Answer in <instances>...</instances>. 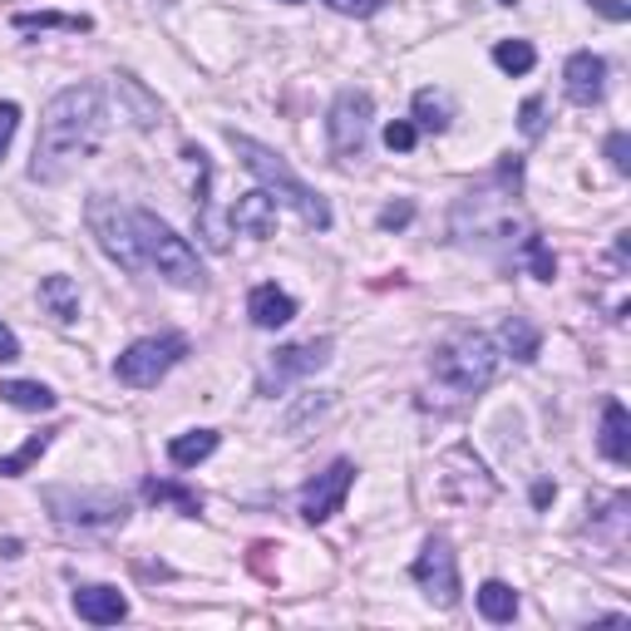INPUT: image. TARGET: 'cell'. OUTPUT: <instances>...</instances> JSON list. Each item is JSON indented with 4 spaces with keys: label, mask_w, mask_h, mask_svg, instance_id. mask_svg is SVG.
<instances>
[{
    "label": "cell",
    "mask_w": 631,
    "mask_h": 631,
    "mask_svg": "<svg viewBox=\"0 0 631 631\" xmlns=\"http://www.w3.org/2000/svg\"><path fill=\"white\" fill-rule=\"evenodd\" d=\"M104 89L99 85H69L40 114V139L35 158H30V178L35 182H65L99 144H104Z\"/></svg>",
    "instance_id": "cell-1"
},
{
    "label": "cell",
    "mask_w": 631,
    "mask_h": 631,
    "mask_svg": "<svg viewBox=\"0 0 631 631\" xmlns=\"http://www.w3.org/2000/svg\"><path fill=\"white\" fill-rule=\"evenodd\" d=\"M228 139H232V154L242 158V168H247L252 178H257L262 188L272 192V198H281V202H287V208H297V218L307 222L311 232H325V228H331V202H325L321 192L311 188V182H301L297 173L287 168V158H281L277 148L257 144V139L237 134V129H232Z\"/></svg>",
    "instance_id": "cell-2"
},
{
    "label": "cell",
    "mask_w": 631,
    "mask_h": 631,
    "mask_svg": "<svg viewBox=\"0 0 631 631\" xmlns=\"http://www.w3.org/2000/svg\"><path fill=\"white\" fill-rule=\"evenodd\" d=\"M430 370H434V380H444L450 390L478 395V390H488L498 375V345L488 341L484 331H460L434 351Z\"/></svg>",
    "instance_id": "cell-3"
},
{
    "label": "cell",
    "mask_w": 631,
    "mask_h": 631,
    "mask_svg": "<svg viewBox=\"0 0 631 631\" xmlns=\"http://www.w3.org/2000/svg\"><path fill=\"white\" fill-rule=\"evenodd\" d=\"M89 232L99 237V247L109 252V262H119L124 272H144L148 257H144V237H139V222H134V208H124L119 198H89Z\"/></svg>",
    "instance_id": "cell-4"
},
{
    "label": "cell",
    "mask_w": 631,
    "mask_h": 631,
    "mask_svg": "<svg viewBox=\"0 0 631 631\" xmlns=\"http://www.w3.org/2000/svg\"><path fill=\"white\" fill-rule=\"evenodd\" d=\"M139 222V237H144V257L148 267H158V277L168 281V287H202V267H198V252L188 247V242L178 237V232L168 228L163 218H154V212H134Z\"/></svg>",
    "instance_id": "cell-5"
},
{
    "label": "cell",
    "mask_w": 631,
    "mask_h": 631,
    "mask_svg": "<svg viewBox=\"0 0 631 631\" xmlns=\"http://www.w3.org/2000/svg\"><path fill=\"white\" fill-rule=\"evenodd\" d=\"M182 355H188V341H182L178 331H168V335H144V341H134V345H129V351L114 361V380L129 385V390H154V385L182 361Z\"/></svg>",
    "instance_id": "cell-6"
},
{
    "label": "cell",
    "mask_w": 631,
    "mask_h": 631,
    "mask_svg": "<svg viewBox=\"0 0 631 631\" xmlns=\"http://www.w3.org/2000/svg\"><path fill=\"white\" fill-rule=\"evenodd\" d=\"M45 508L65 528H114L129 518L124 494H109V488H49Z\"/></svg>",
    "instance_id": "cell-7"
},
{
    "label": "cell",
    "mask_w": 631,
    "mask_h": 631,
    "mask_svg": "<svg viewBox=\"0 0 631 631\" xmlns=\"http://www.w3.org/2000/svg\"><path fill=\"white\" fill-rule=\"evenodd\" d=\"M370 119H375V104L365 89H341L325 114V139H331V154L341 163L361 158L365 144H370Z\"/></svg>",
    "instance_id": "cell-8"
},
{
    "label": "cell",
    "mask_w": 631,
    "mask_h": 631,
    "mask_svg": "<svg viewBox=\"0 0 631 631\" xmlns=\"http://www.w3.org/2000/svg\"><path fill=\"white\" fill-rule=\"evenodd\" d=\"M331 361V335H321V341H297V345H281L277 355L267 361V370L257 375V395H281L287 385L307 380V375H316L321 365Z\"/></svg>",
    "instance_id": "cell-9"
},
{
    "label": "cell",
    "mask_w": 631,
    "mask_h": 631,
    "mask_svg": "<svg viewBox=\"0 0 631 631\" xmlns=\"http://www.w3.org/2000/svg\"><path fill=\"white\" fill-rule=\"evenodd\" d=\"M414 583L424 587L434 607H454L460 602V557H454L450 538H424L420 557H414Z\"/></svg>",
    "instance_id": "cell-10"
},
{
    "label": "cell",
    "mask_w": 631,
    "mask_h": 631,
    "mask_svg": "<svg viewBox=\"0 0 631 631\" xmlns=\"http://www.w3.org/2000/svg\"><path fill=\"white\" fill-rule=\"evenodd\" d=\"M355 484V464L351 460H335L325 474H316L307 488H301V518L307 523H325V518H335L345 508V494H351Z\"/></svg>",
    "instance_id": "cell-11"
},
{
    "label": "cell",
    "mask_w": 631,
    "mask_h": 631,
    "mask_svg": "<svg viewBox=\"0 0 631 631\" xmlns=\"http://www.w3.org/2000/svg\"><path fill=\"white\" fill-rule=\"evenodd\" d=\"M563 89H567V99L583 104V109L602 104V95H607V59L593 55V49H577V55L563 65Z\"/></svg>",
    "instance_id": "cell-12"
},
{
    "label": "cell",
    "mask_w": 631,
    "mask_h": 631,
    "mask_svg": "<svg viewBox=\"0 0 631 631\" xmlns=\"http://www.w3.org/2000/svg\"><path fill=\"white\" fill-rule=\"evenodd\" d=\"M232 228H237L242 237H252V242L277 237V198H272L267 188L242 192V198L232 202Z\"/></svg>",
    "instance_id": "cell-13"
},
{
    "label": "cell",
    "mask_w": 631,
    "mask_h": 631,
    "mask_svg": "<svg viewBox=\"0 0 631 631\" xmlns=\"http://www.w3.org/2000/svg\"><path fill=\"white\" fill-rule=\"evenodd\" d=\"M75 617L89 627H119L129 617V597L109 583H89L75 593Z\"/></svg>",
    "instance_id": "cell-14"
},
{
    "label": "cell",
    "mask_w": 631,
    "mask_h": 631,
    "mask_svg": "<svg viewBox=\"0 0 631 631\" xmlns=\"http://www.w3.org/2000/svg\"><path fill=\"white\" fill-rule=\"evenodd\" d=\"M247 316H252V325H262V331H277V325H287L291 316H297V301H291L277 281H262V287H252V297H247Z\"/></svg>",
    "instance_id": "cell-15"
},
{
    "label": "cell",
    "mask_w": 631,
    "mask_h": 631,
    "mask_svg": "<svg viewBox=\"0 0 631 631\" xmlns=\"http://www.w3.org/2000/svg\"><path fill=\"white\" fill-rule=\"evenodd\" d=\"M597 450H602V460H612V464H631V420H627L622 400L602 405V434H597Z\"/></svg>",
    "instance_id": "cell-16"
},
{
    "label": "cell",
    "mask_w": 631,
    "mask_h": 631,
    "mask_svg": "<svg viewBox=\"0 0 631 631\" xmlns=\"http://www.w3.org/2000/svg\"><path fill=\"white\" fill-rule=\"evenodd\" d=\"M114 95L129 104V119H134L139 129H154L158 119H163V104H158V95H148L144 85H139L134 75H114Z\"/></svg>",
    "instance_id": "cell-17"
},
{
    "label": "cell",
    "mask_w": 631,
    "mask_h": 631,
    "mask_svg": "<svg viewBox=\"0 0 631 631\" xmlns=\"http://www.w3.org/2000/svg\"><path fill=\"white\" fill-rule=\"evenodd\" d=\"M498 341H503V351L513 355V361H523V365H533L538 351H543V335H538V325L528 321V316H508L503 331H498Z\"/></svg>",
    "instance_id": "cell-18"
},
{
    "label": "cell",
    "mask_w": 631,
    "mask_h": 631,
    "mask_svg": "<svg viewBox=\"0 0 631 631\" xmlns=\"http://www.w3.org/2000/svg\"><path fill=\"white\" fill-rule=\"evenodd\" d=\"M40 307L55 316L59 325L79 321V287L69 277H45V281H40Z\"/></svg>",
    "instance_id": "cell-19"
},
{
    "label": "cell",
    "mask_w": 631,
    "mask_h": 631,
    "mask_svg": "<svg viewBox=\"0 0 631 631\" xmlns=\"http://www.w3.org/2000/svg\"><path fill=\"white\" fill-rule=\"evenodd\" d=\"M10 25L15 30H69V35H89L95 20L89 15H59V10H15Z\"/></svg>",
    "instance_id": "cell-20"
},
{
    "label": "cell",
    "mask_w": 631,
    "mask_h": 631,
    "mask_svg": "<svg viewBox=\"0 0 631 631\" xmlns=\"http://www.w3.org/2000/svg\"><path fill=\"white\" fill-rule=\"evenodd\" d=\"M212 450H218V430H188L168 444V460L178 464V469H192V464L212 460Z\"/></svg>",
    "instance_id": "cell-21"
},
{
    "label": "cell",
    "mask_w": 631,
    "mask_h": 631,
    "mask_svg": "<svg viewBox=\"0 0 631 631\" xmlns=\"http://www.w3.org/2000/svg\"><path fill=\"white\" fill-rule=\"evenodd\" d=\"M144 498H148V503H173L182 518H198L202 513V498L192 494V488L173 484V478H144Z\"/></svg>",
    "instance_id": "cell-22"
},
{
    "label": "cell",
    "mask_w": 631,
    "mask_h": 631,
    "mask_svg": "<svg viewBox=\"0 0 631 631\" xmlns=\"http://www.w3.org/2000/svg\"><path fill=\"white\" fill-rule=\"evenodd\" d=\"M0 400L15 405V410H30V414L55 410V390L40 385V380H5V385H0Z\"/></svg>",
    "instance_id": "cell-23"
},
{
    "label": "cell",
    "mask_w": 631,
    "mask_h": 631,
    "mask_svg": "<svg viewBox=\"0 0 631 631\" xmlns=\"http://www.w3.org/2000/svg\"><path fill=\"white\" fill-rule=\"evenodd\" d=\"M478 612H484L488 622H513L518 617V593L508 583H498V577H488V583L478 587Z\"/></svg>",
    "instance_id": "cell-24"
},
{
    "label": "cell",
    "mask_w": 631,
    "mask_h": 631,
    "mask_svg": "<svg viewBox=\"0 0 631 631\" xmlns=\"http://www.w3.org/2000/svg\"><path fill=\"white\" fill-rule=\"evenodd\" d=\"M414 129H430V134L450 129V99H444L440 89H420V95H414Z\"/></svg>",
    "instance_id": "cell-25"
},
{
    "label": "cell",
    "mask_w": 631,
    "mask_h": 631,
    "mask_svg": "<svg viewBox=\"0 0 631 631\" xmlns=\"http://www.w3.org/2000/svg\"><path fill=\"white\" fill-rule=\"evenodd\" d=\"M49 440H55V430H45V434H30V440L20 444L15 454H5V460H0V478H20V474H30V469H35V460H40V454L49 450Z\"/></svg>",
    "instance_id": "cell-26"
},
{
    "label": "cell",
    "mask_w": 631,
    "mask_h": 631,
    "mask_svg": "<svg viewBox=\"0 0 631 631\" xmlns=\"http://www.w3.org/2000/svg\"><path fill=\"white\" fill-rule=\"evenodd\" d=\"M494 65L503 69V75H528V69L538 65V49L528 45V40H498V45H494Z\"/></svg>",
    "instance_id": "cell-27"
},
{
    "label": "cell",
    "mask_w": 631,
    "mask_h": 631,
    "mask_svg": "<svg viewBox=\"0 0 631 631\" xmlns=\"http://www.w3.org/2000/svg\"><path fill=\"white\" fill-rule=\"evenodd\" d=\"M523 252H528V267H533L538 281H553V277H557V257L547 252L543 237H533V232H528V237H523Z\"/></svg>",
    "instance_id": "cell-28"
},
{
    "label": "cell",
    "mask_w": 631,
    "mask_h": 631,
    "mask_svg": "<svg viewBox=\"0 0 631 631\" xmlns=\"http://www.w3.org/2000/svg\"><path fill=\"white\" fill-rule=\"evenodd\" d=\"M414 144H420V129H414L410 119H395V124H385V148H390V154H410Z\"/></svg>",
    "instance_id": "cell-29"
},
{
    "label": "cell",
    "mask_w": 631,
    "mask_h": 631,
    "mask_svg": "<svg viewBox=\"0 0 631 631\" xmlns=\"http://www.w3.org/2000/svg\"><path fill=\"white\" fill-rule=\"evenodd\" d=\"M518 129H523L528 139H543L547 119H543V99H523V109H518Z\"/></svg>",
    "instance_id": "cell-30"
},
{
    "label": "cell",
    "mask_w": 631,
    "mask_h": 631,
    "mask_svg": "<svg viewBox=\"0 0 631 631\" xmlns=\"http://www.w3.org/2000/svg\"><path fill=\"white\" fill-rule=\"evenodd\" d=\"M410 222H414V202H410V198L390 202V208L380 212V228H385V232H400V228H410Z\"/></svg>",
    "instance_id": "cell-31"
},
{
    "label": "cell",
    "mask_w": 631,
    "mask_h": 631,
    "mask_svg": "<svg viewBox=\"0 0 631 631\" xmlns=\"http://www.w3.org/2000/svg\"><path fill=\"white\" fill-rule=\"evenodd\" d=\"M15 129H20V104H15V99H0V158H5Z\"/></svg>",
    "instance_id": "cell-32"
},
{
    "label": "cell",
    "mask_w": 631,
    "mask_h": 631,
    "mask_svg": "<svg viewBox=\"0 0 631 631\" xmlns=\"http://www.w3.org/2000/svg\"><path fill=\"white\" fill-rule=\"evenodd\" d=\"M607 158H612V168L622 173V178H627V173H631V139L622 134V129H617V134L607 139Z\"/></svg>",
    "instance_id": "cell-33"
},
{
    "label": "cell",
    "mask_w": 631,
    "mask_h": 631,
    "mask_svg": "<svg viewBox=\"0 0 631 631\" xmlns=\"http://www.w3.org/2000/svg\"><path fill=\"white\" fill-rule=\"evenodd\" d=\"M325 5H331L335 15H355V20H365V15H375V10H380L385 0H325Z\"/></svg>",
    "instance_id": "cell-34"
},
{
    "label": "cell",
    "mask_w": 631,
    "mask_h": 631,
    "mask_svg": "<svg viewBox=\"0 0 631 631\" xmlns=\"http://www.w3.org/2000/svg\"><path fill=\"white\" fill-rule=\"evenodd\" d=\"M10 361H20V341H15V331L0 321V365H10Z\"/></svg>",
    "instance_id": "cell-35"
},
{
    "label": "cell",
    "mask_w": 631,
    "mask_h": 631,
    "mask_svg": "<svg viewBox=\"0 0 631 631\" xmlns=\"http://www.w3.org/2000/svg\"><path fill=\"white\" fill-rule=\"evenodd\" d=\"M587 5H593V10H602V15H607V20H617V25H622V20L631 15V5H627V0H587Z\"/></svg>",
    "instance_id": "cell-36"
},
{
    "label": "cell",
    "mask_w": 631,
    "mask_h": 631,
    "mask_svg": "<svg viewBox=\"0 0 631 631\" xmlns=\"http://www.w3.org/2000/svg\"><path fill=\"white\" fill-rule=\"evenodd\" d=\"M553 498H557V488L547 484V478H538V484H533V508H547Z\"/></svg>",
    "instance_id": "cell-37"
},
{
    "label": "cell",
    "mask_w": 631,
    "mask_h": 631,
    "mask_svg": "<svg viewBox=\"0 0 631 631\" xmlns=\"http://www.w3.org/2000/svg\"><path fill=\"white\" fill-rule=\"evenodd\" d=\"M0 557H20V543L10 538V543H0Z\"/></svg>",
    "instance_id": "cell-38"
},
{
    "label": "cell",
    "mask_w": 631,
    "mask_h": 631,
    "mask_svg": "<svg viewBox=\"0 0 631 631\" xmlns=\"http://www.w3.org/2000/svg\"><path fill=\"white\" fill-rule=\"evenodd\" d=\"M498 5H518V0H498Z\"/></svg>",
    "instance_id": "cell-39"
},
{
    "label": "cell",
    "mask_w": 631,
    "mask_h": 631,
    "mask_svg": "<svg viewBox=\"0 0 631 631\" xmlns=\"http://www.w3.org/2000/svg\"><path fill=\"white\" fill-rule=\"evenodd\" d=\"M287 5H301V0H287Z\"/></svg>",
    "instance_id": "cell-40"
}]
</instances>
